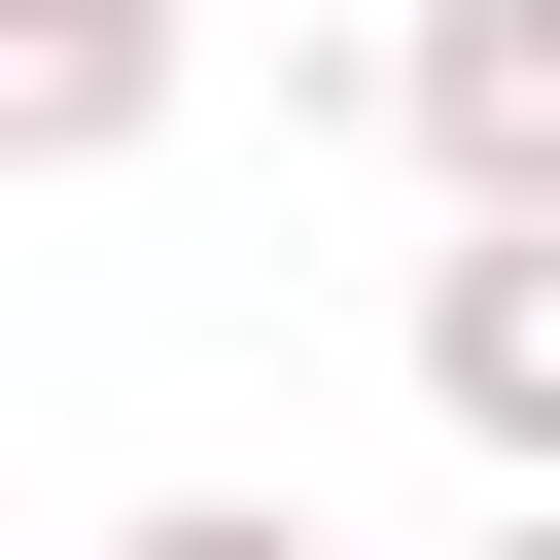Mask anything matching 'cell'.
Instances as JSON below:
<instances>
[{
    "label": "cell",
    "mask_w": 560,
    "mask_h": 560,
    "mask_svg": "<svg viewBox=\"0 0 560 560\" xmlns=\"http://www.w3.org/2000/svg\"><path fill=\"white\" fill-rule=\"evenodd\" d=\"M175 140V0H0V175H140Z\"/></svg>",
    "instance_id": "3957f363"
},
{
    "label": "cell",
    "mask_w": 560,
    "mask_h": 560,
    "mask_svg": "<svg viewBox=\"0 0 560 560\" xmlns=\"http://www.w3.org/2000/svg\"><path fill=\"white\" fill-rule=\"evenodd\" d=\"M105 560H315V525H280V490H140Z\"/></svg>",
    "instance_id": "277c9868"
},
{
    "label": "cell",
    "mask_w": 560,
    "mask_h": 560,
    "mask_svg": "<svg viewBox=\"0 0 560 560\" xmlns=\"http://www.w3.org/2000/svg\"><path fill=\"white\" fill-rule=\"evenodd\" d=\"M420 420H455L490 490H560V210H455V245H420Z\"/></svg>",
    "instance_id": "6da1fadb"
},
{
    "label": "cell",
    "mask_w": 560,
    "mask_h": 560,
    "mask_svg": "<svg viewBox=\"0 0 560 560\" xmlns=\"http://www.w3.org/2000/svg\"><path fill=\"white\" fill-rule=\"evenodd\" d=\"M455 560H560V490H490V525H455Z\"/></svg>",
    "instance_id": "5b68a950"
},
{
    "label": "cell",
    "mask_w": 560,
    "mask_h": 560,
    "mask_svg": "<svg viewBox=\"0 0 560 560\" xmlns=\"http://www.w3.org/2000/svg\"><path fill=\"white\" fill-rule=\"evenodd\" d=\"M385 140H420L455 210H560V0H420V35H385Z\"/></svg>",
    "instance_id": "7a4b0ae2"
}]
</instances>
